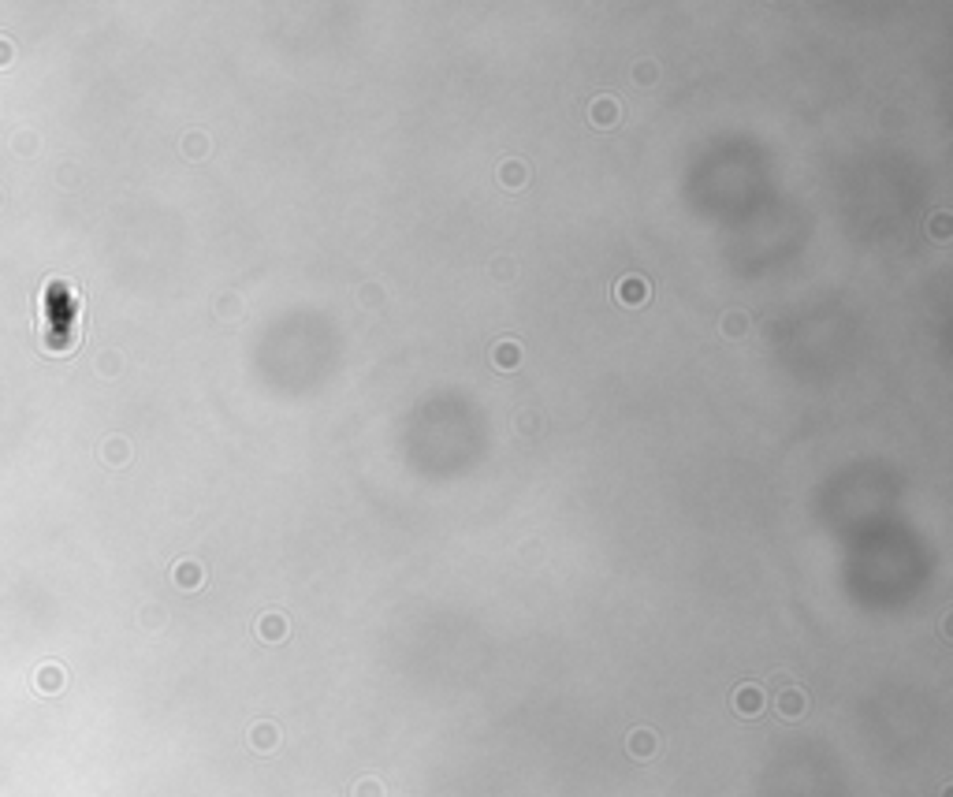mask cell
<instances>
[{"label":"cell","mask_w":953,"mask_h":797,"mask_svg":"<svg viewBox=\"0 0 953 797\" xmlns=\"http://www.w3.org/2000/svg\"><path fill=\"white\" fill-rule=\"evenodd\" d=\"M518 362H521V350H518V343H511V339L495 343V365H499V369H514Z\"/></svg>","instance_id":"cell-3"},{"label":"cell","mask_w":953,"mask_h":797,"mask_svg":"<svg viewBox=\"0 0 953 797\" xmlns=\"http://www.w3.org/2000/svg\"><path fill=\"white\" fill-rule=\"evenodd\" d=\"M935 224H938V228H935V235L942 239V235H946V216H935Z\"/></svg>","instance_id":"cell-6"},{"label":"cell","mask_w":953,"mask_h":797,"mask_svg":"<svg viewBox=\"0 0 953 797\" xmlns=\"http://www.w3.org/2000/svg\"><path fill=\"white\" fill-rule=\"evenodd\" d=\"M749 317L745 313H726L723 317V335H730V339H741V335H749Z\"/></svg>","instance_id":"cell-4"},{"label":"cell","mask_w":953,"mask_h":797,"mask_svg":"<svg viewBox=\"0 0 953 797\" xmlns=\"http://www.w3.org/2000/svg\"><path fill=\"white\" fill-rule=\"evenodd\" d=\"M618 302H625V306H641L644 298H648V283L641 280V276H625V280H618Z\"/></svg>","instance_id":"cell-1"},{"label":"cell","mask_w":953,"mask_h":797,"mask_svg":"<svg viewBox=\"0 0 953 797\" xmlns=\"http://www.w3.org/2000/svg\"><path fill=\"white\" fill-rule=\"evenodd\" d=\"M499 183H506V187H521V183H525V164L521 161H503L499 164Z\"/></svg>","instance_id":"cell-5"},{"label":"cell","mask_w":953,"mask_h":797,"mask_svg":"<svg viewBox=\"0 0 953 797\" xmlns=\"http://www.w3.org/2000/svg\"><path fill=\"white\" fill-rule=\"evenodd\" d=\"M589 120H592L596 127H611V123L618 120V101H615V97H596Z\"/></svg>","instance_id":"cell-2"},{"label":"cell","mask_w":953,"mask_h":797,"mask_svg":"<svg viewBox=\"0 0 953 797\" xmlns=\"http://www.w3.org/2000/svg\"><path fill=\"white\" fill-rule=\"evenodd\" d=\"M648 71H652L648 63H641V68H637V82H648Z\"/></svg>","instance_id":"cell-7"}]
</instances>
